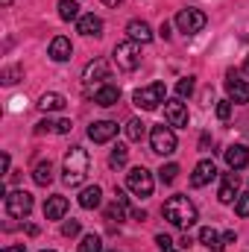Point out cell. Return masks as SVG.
<instances>
[{
	"label": "cell",
	"instance_id": "obj_1",
	"mask_svg": "<svg viewBox=\"0 0 249 252\" xmlns=\"http://www.w3.org/2000/svg\"><path fill=\"white\" fill-rule=\"evenodd\" d=\"M164 217L173 223V226H179V229H190L193 223H196V205L187 199V196H170L167 202H164Z\"/></svg>",
	"mask_w": 249,
	"mask_h": 252
},
{
	"label": "cell",
	"instance_id": "obj_2",
	"mask_svg": "<svg viewBox=\"0 0 249 252\" xmlns=\"http://www.w3.org/2000/svg\"><path fill=\"white\" fill-rule=\"evenodd\" d=\"M88 153L82 150V147H70L67 150V156H64V185H70V188H76V185H82L85 182V176H88Z\"/></svg>",
	"mask_w": 249,
	"mask_h": 252
},
{
	"label": "cell",
	"instance_id": "obj_3",
	"mask_svg": "<svg viewBox=\"0 0 249 252\" xmlns=\"http://www.w3.org/2000/svg\"><path fill=\"white\" fill-rule=\"evenodd\" d=\"M164 94H167L164 82H153V85H147V88H138V91L132 94V103H135L138 109H144V112H153V109H158V103H164Z\"/></svg>",
	"mask_w": 249,
	"mask_h": 252
},
{
	"label": "cell",
	"instance_id": "obj_4",
	"mask_svg": "<svg viewBox=\"0 0 249 252\" xmlns=\"http://www.w3.org/2000/svg\"><path fill=\"white\" fill-rule=\"evenodd\" d=\"M150 144H153V153H158V156H173L176 153V135L164 124L150 129Z\"/></svg>",
	"mask_w": 249,
	"mask_h": 252
},
{
	"label": "cell",
	"instance_id": "obj_5",
	"mask_svg": "<svg viewBox=\"0 0 249 252\" xmlns=\"http://www.w3.org/2000/svg\"><path fill=\"white\" fill-rule=\"evenodd\" d=\"M115 62L118 67H124V70H135V67H141V44L138 41H121L118 47H115Z\"/></svg>",
	"mask_w": 249,
	"mask_h": 252
},
{
	"label": "cell",
	"instance_id": "obj_6",
	"mask_svg": "<svg viewBox=\"0 0 249 252\" xmlns=\"http://www.w3.org/2000/svg\"><path fill=\"white\" fill-rule=\"evenodd\" d=\"M205 24H208V18H205V12H199V9H182V12L176 15V27H179V32H185V35L202 32Z\"/></svg>",
	"mask_w": 249,
	"mask_h": 252
},
{
	"label": "cell",
	"instance_id": "obj_7",
	"mask_svg": "<svg viewBox=\"0 0 249 252\" xmlns=\"http://www.w3.org/2000/svg\"><path fill=\"white\" fill-rule=\"evenodd\" d=\"M126 188L132 190L135 196H150L153 193V173L147 167H132L126 173Z\"/></svg>",
	"mask_w": 249,
	"mask_h": 252
},
{
	"label": "cell",
	"instance_id": "obj_8",
	"mask_svg": "<svg viewBox=\"0 0 249 252\" xmlns=\"http://www.w3.org/2000/svg\"><path fill=\"white\" fill-rule=\"evenodd\" d=\"M30 211H32V196L27 190H12L6 196V214L9 217L24 220V217H30Z\"/></svg>",
	"mask_w": 249,
	"mask_h": 252
},
{
	"label": "cell",
	"instance_id": "obj_9",
	"mask_svg": "<svg viewBox=\"0 0 249 252\" xmlns=\"http://www.w3.org/2000/svg\"><path fill=\"white\" fill-rule=\"evenodd\" d=\"M112 76V67L106 59H94V62L85 64V73H82V79H85V85H106V79Z\"/></svg>",
	"mask_w": 249,
	"mask_h": 252
},
{
	"label": "cell",
	"instance_id": "obj_10",
	"mask_svg": "<svg viewBox=\"0 0 249 252\" xmlns=\"http://www.w3.org/2000/svg\"><path fill=\"white\" fill-rule=\"evenodd\" d=\"M226 91L232 103H249V82H244L235 70L226 73Z\"/></svg>",
	"mask_w": 249,
	"mask_h": 252
},
{
	"label": "cell",
	"instance_id": "obj_11",
	"mask_svg": "<svg viewBox=\"0 0 249 252\" xmlns=\"http://www.w3.org/2000/svg\"><path fill=\"white\" fill-rule=\"evenodd\" d=\"M164 118H167L170 126L182 129V126H187V106L182 100H167L164 103Z\"/></svg>",
	"mask_w": 249,
	"mask_h": 252
},
{
	"label": "cell",
	"instance_id": "obj_12",
	"mask_svg": "<svg viewBox=\"0 0 249 252\" xmlns=\"http://www.w3.org/2000/svg\"><path fill=\"white\" fill-rule=\"evenodd\" d=\"M214 176H217L214 161H211V158H202V161L193 167V173H190V185H193V188H202V185H208Z\"/></svg>",
	"mask_w": 249,
	"mask_h": 252
},
{
	"label": "cell",
	"instance_id": "obj_13",
	"mask_svg": "<svg viewBox=\"0 0 249 252\" xmlns=\"http://www.w3.org/2000/svg\"><path fill=\"white\" fill-rule=\"evenodd\" d=\"M118 135V124H112V121H97V124L88 126V138L94 141V144H106V141H112Z\"/></svg>",
	"mask_w": 249,
	"mask_h": 252
},
{
	"label": "cell",
	"instance_id": "obj_14",
	"mask_svg": "<svg viewBox=\"0 0 249 252\" xmlns=\"http://www.w3.org/2000/svg\"><path fill=\"white\" fill-rule=\"evenodd\" d=\"M226 164H229V170H244L249 164V150L244 147V144H232L226 153Z\"/></svg>",
	"mask_w": 249,
	"mask_h": 252
},
{
	"label": "cell",
	"instance_id": "obj_15",
	"mask_svg": "<svg viewBox=\"0 0 249 252\" xmlns=\"http://www.w3.org/2000/svg\"><path fill=\"white\" fill-rule=\"evenodd\" d=\"M121 100V88L118 85H112V82H106V85H100V88H94V103L97 106H103V109H109V106H115Z\"/></svg>",
	"mask_w": 249,
	"mask_h": 252
},
{
	"label": "cell",
	"instance_id": "obj_16",
	"mask_svg": "<svg viewBox=\"0 0 249 252\" xmlns=\"http://www.w3.org/2000/svg\"><path fill=\"white\" fill-rule=\"evenodd\" d=\"M238 185H241V179H238V173L232 170V173H223V185L217 190V196H220V202H235L238 199Z\"/></svg>",
	"mask_w": 249,
	"mask_h": 252
},
{
	"label": "cell",
	"instance_id": "obj_17",
	"mask_svg": "<svg viewBox=\"0 0 249 252\" xmlns=\"http://www.w3.org/2000/svg\"><path fill=\"white\" fill-rule=\"evenodd\" d=\"M64 214H67V199H64L62 193H56V196H50L44 202V217L47 220H62Z\"/></svg>",
	"mask_w": 249,
	"mask_h": 252
},
{
	"label": "cell",
	"instance_id": "obj_18",
	"mask_svg": "<svg viewBox=\"0 0 249 252\" xmlns=\"http://www.w3.org/2000/svg\"><path fill=\"white\" fill-rule=\"evenodd\" d=\"M70 53H73V47H70V38L56 35V38L50 41V59H53V62H67V59H70Z\"/></svg>",
	"mask_w": 249,
	"mask_h": 252
},
{
	"label": "cell",
	"instance_id": "obj_19",
	"mask_svg": "<svg viewBox=\"0 0 249 252\" xmlns=\"http://www.w3.org/2000/svg\"><path fill=\"white\" fill-rule=\"evenodd\" d=\"M126 32H129L132 41H141V44L153 41V30H150L147 21H129V24H126Z\"/></svg>",
	"mask_w": 249,
	"mask_h": 252
},
{
	"label": "cell",
	"instance_id": "obj_20",
	"mask_svg": "<svg viewBox=\"0 0 249 252\" xmlns=\"http://www.w3.org/2000/svg\"><path fill=\"white\" fill-rule=\"evenodd\" d=\"M64 106H67V100H64V94H59V91H47L38 100V109L41 112H62Z\"/></svg>",
	"mask_w": 249,
	"mask_h": 252
},
{
	"label": "cell",
	"instance_id": "obj_21",
	"mask_svg": "<svg viewBox=\"0 0 249 252\" xmlns=\"http://www.w3.org/2000/svg\"><path fill=\"white\" fill-rule=\"evenodd\" d=\"M76 30L82 32V35H103V21L97 18V15H82L79 18V24H76Z\"/></svg>",
	"mask_w": 249,
	"mask_h": 252
},
{
	"label": "cell",
	"instance_id": "obj_22",
	"mask_svg": "<svg viewBox=\"0 0 249 252\" xmlns=\"http://www.w3.org/2000/svg\"><path fill=\"white\" fill-rule=\"evenodd\" d=\"M100 202H103V190H100V185H88V188L79 193V205L82 208H100Z\"/></svg>",
	"mask_w": 249,
	"mask_h": 252
},
{
	"label": "cell",
	"instance_id": "obj_23",
	"mask_svg": "<svg viewBox=\"0 0 249 252\" xmlns=\"http://www.w3.org/2000/svg\"><path fill=\"white\" fill-rule=\"evenodd\" d=\"M199 244H202V247H208L211 252H220L223 247H226V244H223V238H220L211 226H205V229L199 232Z\"/></svg>",
	"mask_w": 249,
	"mask_h": 252
},
{
	"label": "cell",
	"instance_id": "obj_24",
	"mask_svg": "<svg viewBox=\"0 0 249 252\" xmlns=\"http://www.w3.org/2000/svg\"><path fill=\"white\" fill-rule=\"evenodd\" d=\"M32 179H35V185L47 188V185L53 182V164H50V161H38L35 170H32Z\"/></svg>",
	"mask_w": 249,
	"mask_h": 252
},
{
	"label": "cell",
	"instance_id": "obj_25",
	"mask_svg": "<svg viewBox=\"0 0 249 252\" xmlns=\"http://www.w3.org/2000/svg\"><path fill=\"white\" fill-rule=\"evenodd\" d=\"M59 18L62 21H76L79 18V3L76 0H59Z\"/></svg>",
	"mask_w": 249,
	"mask_h": 252
},
{
	"label": "cell",
	"instance_id": "obj_26",
	"mask_svg": "<svg viewBox=\"0 0 249 252\" xmlns=\"http://www.w3.org/2000/svg\"><path fill=\"white\" fill-rule=\"evenodd\" d=\"M144 135H147V124H144V121L132 118V121L126 124V138H129V141H141Z\"/></svg>",
	"mask_w": 249,
	"mask_h": 252
},
{
	"label": "cell",
	"instance_id": "obj_27",
	"mask_svg": "<svg viewBox=\"0 0 249 252\" xmlns=\"http://www.w3.org/2000/svg\"><path fill=\"white\" fill-rule=\"evenodd\" d=\"M79 252H103V241H100V235H85L82 244H79Z\"/></svg>",
	"mask_w": 249,
	"mask_h": 252
},
{
	"label": "cell",
	"instance_id": "obj_28",
	"mask_svg": "<svg viewBox=\"0 0 249 252\" xmlns=\"http://www.w3.org/2000/svg\"><path fill=\"white\" fill-rule=\"evenodd\" d=\"M126 158H129V150H126L124 144H118V147L112 150V156H109V164H112V167H124Z\"/></svg>",
	"mask_w": 249,
	"mask_h": 252
},
{
	"label": "cell",
	"instance_id": "obj_29",
	"mask_svg": "<svg viewBox=\"0 0 249 252\" xmlns=\"http://www.w3.org/2000/svg\"><path fill=\"white\" fill-rule=\"evenodd\" d=\"M21 76H24V67L12 64V67H6V70H3V76H0V79H3V85H15Z\"/></svg>",
	"mask_w": 249,
	"mask_h": 252
},
{
	"label": "cell",
	"instance_id": "obj_30",
	"mask_svg": "<svg viewBox=\"0 0 249 252\" xmlns=\"http://www.w3.org/2000/svg\"><path fill=\"white\" fill-rule=\"evenodd\" d=\"M193 88H196L193 76H185V79H179V82H176V94H179V100H182V97H190V94H193Z\"/></svg>",
	"mask_w": 249,
	"mask_h": 252
},
{
	"label": "cell",
	"instance_id": "obj_31",
	"mask_svg": "<svg viewBox=\"0 0 249 252\" xmlns=\"http://www.w3.org/2000/svg\"><path fill=\"white\" fill-rule=\"evenodd\" d=\"M176 173H179V167H176V164H164V167L158 170V176H161V182H164V185L176 182Z\"/></svg>",
	"mask_w": 249,
	"mask_h": 252
},
{
	"label": "cell",
	"instance_id": "obj_32",
	"mask_svg": "<svg viewBox=\"0 0 249 252\" xmlns=\"http://www.w3.org/2000/svg\"><path fill=\"white\" fill-rule=\"evenodd\" d=\"M235 211H238V217H249V193H241L235 199Z\"/></svg>",
	"mask_w": 249,
	"mask_h": 252
},
{
	"label": "cell",
	"instance_id": "obj_33",
	"mask_svg": "<svg viewBox=\"0 0 249 252\" xmlns=\"http://www.w3.org/2000/svg\"><path fill=\"white\" fill-rule=\"evenodd\" d=\"M79 232H82V226H79V220H67V223L62 226V235H64V238H76Z\"/></svg>",
	"mask_w": 249,
	"mask_h": 252
},
{
	"label": "cell",
	"instance_id": "obj_34",
	"mask_svg": "<svg viewBox=\"0 0 249 252\" xmlns=\"http://www.w3.org/2000/svg\"><path fill=\"white\" fill-rule=\"evenodd\" d=\"M35 132H38V135H44V132H56V135H59V121H50V118H47V121H41V124L35 126Z\"/></svg>",
	"mask_w": 249,
	"mask_h": 252
},
{
	"label": "cell",
	"instance_id": "obj_35",
	"mask_svg": "<svg viewBox=\"0 0 249 252\" xmlns=\"http://www.w3.org/2000/svg\"><path fill=\"white\" fill-rule=\"evenodd\" d=\"M229 115H232V100H220L217 103V118L220 121H229Z\"/></svg>",
	"mask_w": 249,
	"mask_h": 252
},
{
	"label": "cell",
	"instance_id": "obj_36",
	"mask_svg": "<svg viewBox=\"0 0 249 252\" xmlns=\"http://www.w3.org/2000/svg\"><path fill=\"white\" fill-rule=\"evenodd\" d=\"M156 244H158V250H173V241L167 235H156Z\"/></svg>",
	"mask_w": 249,
	"mask_h": 252
},
{
	"label": "cell",
	"instance_id": "obj_37",
	"mask_svg": "<svg viewBox=\"0 0 249 252\" xmlns=\"http://www.w3.org/2000/svg\"><path fill=\"white\" fill-rule=\"evenodd\" d=\"M179 247H182V250H187V247H193V238H190V235H182V241H179Z\"/></svg>",
	"mask_w": 249,
	"mask_h": 252
},
{
	"label": "cell",
	"instance_id": "obj_38",
	"mask_svg": "<svg viewBox=\"0 0 249 252\" xmlns=\"http://www.w3.org/2000/svg\"><path fill=\"white\" fill-rule=\"evenodd\" d=\"M158 32H161V38H170V24H167V21H164V24H161V30H158Z\"/></svg>",
	"mask_w": 249,
	"mask_h": 252
},
{
	"label": "cell",
	"instance_id": "obj_39",
	"mask_svg": "<svg viewBox=\"0 0 249 252\" xmlns=\"http://www.w3.org/2000/svg\"><path fill=\"white\" fill-rule=\"evenodd\" d=\"M0 170L9 173V156H6V153H3V158H0Z\"/></svg>",
	"mask_w": 249,
	"mask_h": 252
},
{
	"label": "cell",
	"instance_id": "obj_40",
	"mask_svg": "<svg viewBox=\"0 0 249 252\" xmlns=\"http://www.w3.org/2000/svg\"><path fill=\"white\" fill-rule=\"evenodd\" d=\"M223 244H235V232H226L223 235Z\"/></svg>",
	"mask_w": 249,
	"mask_h": 252
},
{
	"label": "cell",
	"instance_id": "obj_41",
	"mask_svg": "<svg viewBox=\"0 0 249 252\" xmlns=\"http://www.w3.org/2000/svg\"><path fill=\"white\" fill-rule=\"evenodd\" d=\"M3 252H27V247H24V244H21V247H6Z\"/></svg>",
	"mask_w": 249,
	"mask_h": 252
},
{
	"label": "cell",
	"instance_id": "obj_42",
	"mask_svg": "<svg viewBox=\"0 0 249 252\" xmlns=\"http://www.w3.org/2000/svg\"><path fill=\"white\" fill-rule=\"evenodd\" d=\"M103 3H106V6H118L121 0H103Z\"/></svg>",
	"mask_w": 249,
	"mask_h": 252
},
{
	"label": "cell",
	"instance_id": "obj_43",
	"mask_svg": "<svg viewBox=\"0 0 249 252\" xmlns=\"http://www.w3.org/2000/svg\"><path fill=\"white\" fill-rule=\"evenodd\" d=\"M244 70H247V73H249V56H247V62H244Z\"/></svg>",
	"mask_w": 249,
	"mask_h": 252
},
{
	"label": "cell",
	"instance_id": "obj_44",
	"mask_svg": "<svg viewBox=\"0 0 249 252\" xmlns=\"http://www.w3.org/2000/svg\"><path fill=\"white\" fill-rule=\"evenodd\" d=\"M0 3H3V6H9V3H12V0H0Z\"/></svg>",
	"mask_w": 249,
	"mask_h": 252
},
{
	"label": "cell",
	"instance_id": "obj_45",
	"mask_svg": "<svg viewBox=\"0 0 249 252\" xmlns=\"http://www.w3.org/2000/svg\"><path fill=\"white\" fill-rule=\"evenodd\" d=\"M161 252H176V250H161Z\"/></svg>",
	"mask_w": 249,
	"mask_h": 252
},
{
	"label": "cell",
	"instance_id": "obj_46",
	"mask_svg": "<svg viewBox=\"0 0 249 252\" xmlns=\"http://www.w3.org/2000/svg\"><path fill=\"white\" fill-rule=\"evenodd\" d=\"M44 252H53V250H44Z\"/></svg>",
	"mask_w": 249,
	"mask_h": 252
}]
</instances>
